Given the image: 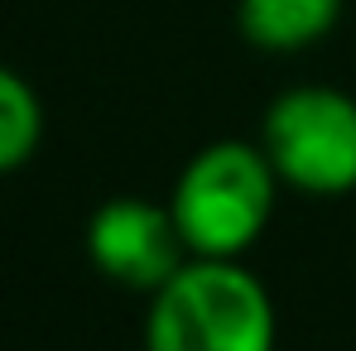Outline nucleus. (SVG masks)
<instances>
[{"mask_svg": "<svg viewBox=\"0 0 356 351\" xmlns=\"http://www.w3.org/2000/svg\"><path fill=\"white\" fill-rule=\"evenodd\" d=\"M145 351H275V303L241 260L197 255L154 289Z\"/></svg>", "mask_w": 356, "mask_h": 351, "instance_id": "nucleus-1", "label": "nucleus"}, {"mask_svg": "<svg viewBox=\"0 0 356 351\" xmlns=\"http://www.w3.org/2000/svg\"><path fill=\"white\" fill-rule=\"evenodd\" d=\"M275 164L265 149L217 140L183 164L174 183V222L183 245L207 260H241L275 217Z\"/></svg>", "mask_w": 356, "mask_h": 351, "instance_id": "nucleus-2", "label": "nucleus"}, {"mask_svg": "<svg viewBox=\"0 0 356 351\" xmlns=\"http://www.w3.org/2000/svg\"><path fill=\"white\" fill-rule=\"evenodd\" d=\"M260 149L275 174L303 193L356 188V101L337 87H289L270 111Z\"/></svg>", "mask_w": 356, "mask_h": 351, "instance_id": "nucleus-3", "label": "nucleus"}, {"mask_svg": "<svg viewBox=\"0 0 356 351\" xmlns=\"http://www.w3.org/2000/svg\"><path fill=\"white\" fill-rule=\"evenodd\" d=\"M87 250L106 279L154 293L183 265L188 245L174 222V207H159L149 197H111L87 222Z\"/></svg>", "mask_w": 356, "mask_h": 351, "instance_id": "nucleus-4", "label": "nucleus"}, {"mask_svg": "<svg viewBox=\"0 0 356 351\" xmlns=\"http://www.w3.org/2000/svg\"><path fill=\"white\" fill-rule=\"evenodd\" d=\"M342 19V0H241V34L265 54H298L327 39Z\"/></svg>", "mask_w": 356, "mask_h": 351, "instance_id": "nucleus-5", "label": "nucleus"}, {"mask_svg": "<svg viewBox=\"0 0 356 351\" xmlns=\"http://www.w3.org/2000/svg\"><path fill=\"white\" fill-rule=\"evenodd\" d=\"M39 135H44V106L34 87L19 72L0 67V174L19 169L39 149Z\"/></svg>", "mask_w": 356, "mask_h": 351, "instance_id": "nucleus-6", "label": "nucleus"}]
</instances>
